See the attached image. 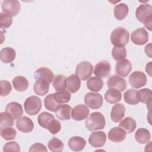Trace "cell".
Segmentation results:
<instances>
[{
	"mask_svg": "<svg viewBox=\"0 0 152 152\" xmlns=\"http://www.w3.org/2000/svg\"><path fill=\"white\" fill-rule=\"evenodd\" d=\"M151 62H150L149 63H148L146 65V67H145V71L148 74V75L151 77Z\"/></svg>",
	"mask_w": 152,
	"mask_h": 152,
	"instance_id": "7dc6e473",
	"label": "cell"
},
{
	"mask_svg": "<svg viewBox=\"0 0 152 152\" xmlns=\"http://www.w3.org/2000/svg\"><path fill=\"white\" fill-rule=\"evenodd\" d=\"M122 94L121 91L115 88H109L104 94V99L107 102L114 104L121 100Z\"/></svg>",
	"mask_w": 152,
	"mask_h": 152,
	"instance_id": "44dd1931",
	"label": "cell"
},
{
	"mask_svg": "<svg viewBox=\"0 0 152 152\" xmlns=\"http://www.w3.org/2000/svg\"><path fill=\"white\" fill-rule=\"evenodd\" d=\"M130 85L135 88H140L146 84L147 77L141 71H134L129 77Z\"/></svg>",
	"mask_w": 152,
	"mask_h": 152,
	"instance_id": "ba28073f",
	"label": "cell"
},
{
	"mask_svg": "<svg viewBox=\"0 0 152 152\" xmlns=\"http://www.w3.org/2000/svg\"><path fill=\"white\" fill-rule=\"evenodd\" d=\"M15 50L10 47L3 48L0 52V58L2 62L5 64L12 62L15 58Z\"/></svg>",
	"mask_w": 152,
	"mask_h": 152,
	"instance_id": "603a6c76",
	"label": "cell"
},
{
	"mask_svg": "<svg viewBox=\"0 0 152 152\" xmlns=\"http://www.w3.org/2000/svg\"><path fill=\"white\" fill-rule=\"evenodd\" d=\"M86 145V140L80 137L74 136L69 138L68 146L69 148L74 151H80L84 149Z\"/></svg>",
	"mask_w": 152,
	"mask_h": 152,
	"instance_id": "ffe728a7",
	"label": "cell"
},
{
	"mask_svg": "<svg viewBox=\"0 0 152 152\" xmlns=\"http://www.w3.org/2000/svg\"><path fill=\"white\" fill-rule=\"evenodd\" d=\"M26 112L30 115L37 114L42 108V101L39 97L32 96L26 99L24 103Z\"/></svg>",
	"mask_w": 152,
	"mask_h": 152,
	"instance_id": "277c9868",
	"label": "cell"
},
{
	"mask_svg": "<svg viewBox=\"0 0 152 152\" xmlns=\"http://www.w3.org/2000/svg\"><path fill=\"white\" fill-rule=\"evenodd\" d=\"M52 84L55 90L57 91L65 90L66 88V78L65 76L62 74L56 75Z\"/></svg>",
	"mask_w": 152,
	"mask_h": 152,
	"instance_id": "1f68e13d",
	"label": "cell"
},
{
	"mask_svg": "<svg viewBox=\"0 0 152 152\" xmlns=\"http://www.w3.org/2000/svg\"><path fill=\"white\" fill-rule=\"evenodd\" d=\"M1 96H6L10 94L12 90L10 83L7 80H1Z\"/></svg>",
	"mask_w": 152,
	"mask_h": 152,
	"instance_id": "7bdbcfd3",
	"label": "cell"
},
{
	"mask_svg": "<svg viewBox=\"0 0 152 152\" xmlns=\"http://www.w3.org/2000/svg\"><path fill=\"white\" fill-rule=\"evenodd\" d=\"M137 91L134 89H129L126 90L124 94V98L125 102L132 105L138 104L139 102L137 99Z\"/></svg>",
	"mask_w": 152,
	"mask_h": 152,
	"instance_id": "e575fe53",
	"label": "cell"
},
{
	"mask_svg": "<svg viewBox=\"0 0 152 152\" xmlns=\"http://www.w3.org/2000/svg\"><path fill=\"white\" fill-rule=\"evenodd\" d=\"M2 10L11 16L17 15L21 8L19 1L17 0H5L2 3Z\"/></svg>",
	"mask_w": 152,
	"mask_h": 152,
	"instance_id": "52a82bcc",
	"label": "cell"
},
{
	"mask_svg": "<svg viewBox=\"0 0 152 152\" xmlns=\"http://www.w3.org/2000/svg\"><path fill=\"white\" fill-rule=\"evenodd\" d=\"M7 112L9 113L14 119L20 118L23 113L22 106L15 102H12L7 104L5 107Z\"/></svg>",
	"mask_w": 152,
	"mask_h": 152,
	"instance_id": "ac0fdd59",
	"label": "cell"
},
{
	"mask_svg": "<svg viewBox=\"0 0 152 152\" xmlns=\"http://www.w3.org/2000/svg\"><path fill=\"white\" fill-rule=\"evenodd\" d=\"M113 58L118 61L125 59L126 57V50L124 47H114L112 50Z\"/></svg>",
	"mask_w": 152,
	"mask_h": 152,
	"instance_id": "74e56055",
	"label": "cell"
},
{
	"mask_svg": "<svg viewBox=\"0 0 152 152\" xmlns=\"http://www.w3.org/2000/svg\"><path fill=\"white\" fill-rule=\"evenodd\" d=\"M84 103L91 109H98L102 106L103 97L99 93L90 92L85 95Z\"/></svg>",
	"mask_w": 152,
	"mask_h": 152,
	"instance_id": "8992f818",
	"label": "cell"
},
{
	"mask_svg": "<svg viewBox=\"0 0 152 152\" xmlns=\"http://www.w3.org/2000/svg\"><path fill=\"white\" fill-rule=\"evenodd\" d=\"M89 115V109L85 104H78L72 109L71 116L75 121H82L87 118Z\"/></svg>",
	"mask_w": 152,
	"mask_h": 152,
	"instance_id": "7c38bea8",
	"label": "cell"
},
{
	"mask_svg": "<svg viewBox=\"0 0 152 152\" xmlns=\"http://www.w3.org/2000/svg\"><path fill=\"white\" fill-rule=\"evenodd\" d=\"M132 65L128 59H122L118 61L116 64V72L118 75L126 77L131 71Z\"/></svg>",
	"mask_w": 152,
	"mask_h": 152,
	"instance_id": "9a60e30c",
	"label": "cell"
},
{
	"mask_svg": "<svg viewBox=\"0 0 152 152\" xmlns=\"http://www.w3.org/2000/svg\"><path fill=\"white\" fill-rule=\"evenodd\" d=\"M151 43H149L148 45H147L145 48V52L147 55H148L150 58L151 57Z\"/></svg>",
	"mask_w": 152,
	"mask_h": 152,
	"instance_id": "bcb514c9",
	"label": "cell"
},
{
	"mask_svg": "<svg viewBox=\"0 0 152 152\" xmlns=\"http://www.w3.org/2000/svg\"><path fill=\"white\" fill-rule=\"evenodd\" d=\"M125 107L122 103H117L115 104L110 112V118L112 121L115 122H119L125 116Z\"/></svg>",
	"mask_w": 152,
	"mask_h": 152,
	"instance_id": "d6986e66",
	"label": "cell"
},
{
	"mask_svg": "<svg viewBox=\"0 0 152 152\" xmlns=\"http://www.w3.org/2000/svg\"><path fill=\"white\" fill-rule=\"evenodd\" d=\"M3 151H20V147L18 144L15 141H11L7 142L3 148Z\"/></svg>",
	"mask_w": 152,
	"mask_h": 152,
	"instance_id": "ee69618b",
	"label": "cell"
},
{
	"mask_svg": "<svg viewBox=\"0 0 152 152\" xmlns=\"http://www.w3.org/2000/svg\"><path fill=\"white\" fill-rule=\"evenodd\" d=\"M53 119H55V118L52 114L47 112H43L38 116L37 121L40 126L46 129L49 123Z\"/></svg>",
	"mask_w": 152,
	"mask_h": 152,
	"instance_id": "d590c367",
	"label": "cell"
},
{
	"mask_svg": "<svg viewBox=\"0 0 152 152\" xmlns=\"http://www.w3.org/2000/svg\"><path fill=\"white\" fill-rule=\"evenodd\" d=\"M138 102L151 105V91L149 88H142L137 93Z\"/></svg>",
	"mask_w": 152,
	"mask_h": 152,
	"instance_id": "4dcf8cb0",
	"label": "cell"
},
{
	"mask_svg": "<svg viewBox=\"0 0 152 152\" xmlns=\"http://www.w3.org/2000/svg\"><path fill=\"white\" fill-rule=\"evenodd\" d=\"M106 141V135L103 131L94 132L88 138L89 144L94 147H101L104 145Z\"/></svg>",
	"mask_w": 152,
	"mask_h": 152,
	"instance_id": "8fae6325",
	"label": "cell"
},
{
	"mask_svg": "<svg viewBox=\"0 0 152 152\" xmlns=\"http://www.w3.org/2000/svg\"><path fill=\"white\" fill-rule=\"evenodd\" d=\"M119 126L126 133L131 134L135 131L137 124L134 119L131 117H126L120 122Z\"/></svg>",
	"mask_w": 152,
	"mask_h": 152,
	"instance_id": "83f0119b",
	"label": "cell"
},
{
	"mask_svg": "<svg viewBox=\"0 0 152 152\" xmlns=\"http://www.w3.org/2000/svg\"><path fill=\"white\" fill-rule=\"evenodd\" d=\"M110 42L115 47H124L129 41V32L124 28H115L110 34Z\"/></svg>",
	"mask_w": 152,
	"mask_h": 152,
	"instance_id": "7a4b0ae2",
	"label": "cell"
},
{
	"mask_svg": "<svg viewBox=\"0 0 152 152\" xmlns=\"http://www.w3.org/2000/svg\"><path fill=\"white\" fill-rule=\"evenodd\" d=\"M135 138L136 141L140 144L147 143L151 139L150 132L145 128H139L135 134Z\"/></svg>",
	"mask_w": 152,
	"mask_h": 152,
	"instance_id": "4316f807",
	"label": "cell"
},
{
	"mask_svg": "<svg viewBox=\"0 0 152 152\" xmlns=\"http://www.w3.org/2000/svg\"><path fill=\"white\" fill-rule=\"evenodd\" d=\"M12 23L11 15L5 13L1 12L0 14V27L2 28H9Z\"/></svg>",
	"mask_w": 152,
	"mask_h": 152,
	"instance_id": "60d3db41",
	"label": "cell"
},
{
	"mask_svg": "<svg viewBox=\"0 0 152 152\" xmlns=\"http://www.w3.org/2000/svg\"><path fill=\"white\" fill-rule=\"evenodd\" d=\"M14 118L8 112H3L0 113V129L11 127L14 125Z\"/></svg>",
	"mask_w": 152,
	"mask_h": 152,
	"instance_id": "d6a6232c",
	"label": "cell"
},
{
	"mask_svg": "<svg viewBox=\"0 0 152 152\" xmlns=\"http://www.w3.org/2000/svg\"><path fill=\"white\" fill-rule=\"evenodd\" d=\"M93 66L87 61H83L79 63L75 69V74L81 80L88 79L92 74Z\"/></svg>",
	"mask_w": 152,
	"mask_h": 152,
	"instance_id": "5b68a950",
	"label": "cell"
},
{
	"mask_svg": "<svg viewBox=\"0 0 152 152\" xmlns=\"http://www.w3.org/2000/svg\"><path fill=\"white\" fill-rule=\"evenodd\" d=\"M135 15L137 20L144 23V26L151 31L152 23V7L150 4L140 5L136 10Z\"/></svg>",
	"mask_w": 152,
	"mask_h": 152,
	"instance_id": "6da1fadb",
	"label": "cell"
},
{
	"mask_svg": "<svg viewBox=\"0 0 152 152\" xmlns=\"http://www.w3.org/2000/svg\"><path fill=\"white\" fill-rule=\"evenodd\" d=\"M126 132L119 127L112 128L108 133V138L110 141L114 142H120L124 141L126 137Z\"/></svg>",
	"mask_w": 152,
	"mask_h": 152,
	"instance_id": "e0dca14e",
	"label": "cell"
},
{
	"mask_svg": "<svg viewBox=\"0 0 152 152\" xmlns=\"http://www.w3.org/2000/svg\"><path fill=\"white\" fill-rule=\"evenodd\" d=\"M46 129H48L49 131L52 134L55 135L61 131V123L58 120L53 119L49 123Z\"/></svg>",
	"mask_w": 152,
	"mask_h": 152,
	"instance_id": "b9f144b4",
	"label": "cell"
},
{
	"mask_svg": "<svg viewBox=\"0 0 152 152\" xmlns=\"http://www.w3.org/2000/svg\"><path fill=\"white\" fill-rule=\"evenodd\" d=\"M109 88H115L123 91L126 87V82L125 79L117 75H111L107 81Z\"/></svg>",
	"mask_w": 152,
	"mask_h": 152,
	"instance_id": "4fadbf2b",
	"label": "cell"
},
{
	"mask_svg": "<svg viewBox=\"0 0 152 152\" xmlns=\"http://www.w3.org/2000/svg\"><path fill=\"white\" fill-rule=\"evenodd\" d=\"M80 79L76 74H72L66 78L67 88L72 93H76L80 89Z\"/></svg>",
	"mask_w": 152,
	"mask_h": 152,
	"instance_id": "cb8c5ba5",
	"label": "cell"
},
{
	"mask_svg": "<svg viewBox=\"0 0 152 152\" xmlns=\"http://www.w3.org/2000/svg\"><path fill=\"white\" fill-rule=\"evenodd\" d=\"M129 11L128 7L124 3H121L116 5L113 10L114 15L118 20H124L127 15Z\"/></svg>",
	"mask_w": 152,
	"mask_h": 152,
	"instance_id": "f1b7e54d",
	"label": "cell"
},
{
	"mask_svg": "<svg viewBox=\"0 0 152 152\" xmlns=\"http://www.w3.org/2000/svg\"><path fill=\"white\" fill-rule=\"evenodd\" d=\"M16 127L18 131L23 132H30L34 128V124L31 119L24 116L16 121Z\"/></svg>",
	"mask_w": 152,
	"mask_h": 152,
	"instance_id": "5bb4252c",
	"label": "cell"
},
{
	"mask_svg": "<svg viewBox=\"0 0 152 152\" xmlns=\"http://www.w3.org/2000/svg\"><path fill=\"white\" fill-rule=\"evenodd\" d=\"M111 66L110 63L106 60L102 61L97 63L94 69V74L99 78H106L110 74Z\"/></svg>",
	"mask_w": 152,
	"mask_h": 152,
	"instance_id": "30bf717a",
	"label": "cell"
},
{
	"mask_svg": "<svg viewBox=\"0 0 152 152\" xmlns=\"http://www.w3.org/2000/svg\"><path fill=\"white\" fill-rule=\"evenodd\" d=\"M16 134V130L11 127H7L1 129V136L5 140L8 141L14 139Z\"/></svg>",
	"mask_w": 152,
	"mask_h": 152,
	"instance_id": "ab89813d",
	"label": "cell"
},
{
	"mask_svg": "<svg viewBox=\"0 0 152 152\" xmlns=\"http://www.w3.org/2000/svg\"><path fill=\"white\" fill-rule=\"evenodd\" d=\"M33 90L36 94L43 96L49 91V83L44 80H36L33 86Z\"/></svg>",
	"mask_w": 152,
	"mask_h": 152,
	"instance_id": "d4e9b609",
	"label": "cell"
},
{
	"mask_svg": "<svg viewBox=\"0 0 152 152\" xmlns=\"http://www.w3.org/2000/svg\"><path fill=\"white\" fill-rule=\"evenodd\" d=\"M131 41L135 45H142L148 41V34L144 28H138L131 33Z\"/></svg>",
	"mask_w": 152,
	"mask_h": 152,
	"instance_id": "9c48e42d",
	"label": "cell"
},
{
	"mask_svg": "<svg viewBox=\"0 0 152 152\" xmlns=\"http://www.w3.org/2000/svg\"><path fill=\"white\" fill-rule=\"evenodd\" d=\"M48 151L46 146L40 143L33 144L30 148L29 151Z\"/></svg>",
	"mask_w": 152,
	"mask_h": 152,
	"instance_id": "f6af8a7d",
	"label": "cell"
},
{
	"mask_svg": "<svg viewBox=\"0 0 152 152\" xmlns=\"http://www.w3.org/2000/svg\"><path fill=\"white\" fill-rule=\"evenodd\" d=\"M44 104L45 107L51 112H55L56 108L59 105L55 101L53 94H49L46 96L44 99Z\"/></svg>",
	"mask_w": 152,
	"mask_h": 152,
	"instance_id": "f35d334b",
	"label": "cell"
},
{
	"mask_svg": "<svg viewBox=\"0 0 152 152\" xmlns=\"http://www.w3.org/2000/svg\"><path fill=\"white\" fill-rule=\"evenodd\" d=\"M71 107L68 104H59L55 110L56 117L62 121L69 120L71 118Z\"/></svg>",
	"mask_w": 152,
	"mask_h": 152,
	"instance_id": "7402d4cb",
	"label": "cell"
},
{
	"mask_svg": "<svg viewBox=\"0 0 152 152\" xmlns=\"http://www.w3.org/2000/svg\"><path fill=\"white\" fill-rule=\"evenodd\" d=\"M53 97L55 100V101L58 104H62L69 102V101L71 99V94L66 91H57L53 94Z\"/></svg>",
	"mask_w": 152,
	"mask_h": 152,
	"instance_id": "836d02e7",
	"label": "cell"
},
{
	"mask_svg": "<svg viewBox=\"0 0 152 152\" xmlns=\"http://www.w3.org/2000/svg\"><path fill=\"white\" fill-rule=\"evenodd\" d=\"M87 86L90 90L97 92L102 88L103 86V81L99 77H92L87 80Z\"/></svg>",
	"mask_w": 152,
	"mask_h": 152,
	"instance_id": "f546056e",
	"label": "cell"
},
{
	"mask_svg": "<svg viewBox=\"0 0 152 152\" xmlns=\"http://www.w3.org/2000/svg\"><path fill=\"white\" fill-rule=\"evenodd\" d=\"M105 118L103 114L99 112H93L86 121V126L88 130L94 131L102 129L105 126Z\"/></svg>",
	"mask_w": 152,
	"mask_h": 152,
	"instance_id": "3957f363",
	"label": "cell"
},
{
	"mask_svg": "<svg viewBox=\"0 0 152 152\" xmlns=\"http://www.w3.org/2000/svg\"><path fill=\"white\" fill-rule=\"evenodd\" d=\"M14 88L18 91H24L28 87V81L23 76L18 75L14 77L12 80Z\"/></svg>",
	"mask_w": 152,
	"mask_h": 152,
	"instance_id": "484cf974",
	"label": "cell"
},
{
	"mask_svg": "<svg viewBox=\"0 0 152 152\" xmlns=\"http://www.w3.org/2000/svg\"><path fill=\"white\" fill-rule=\"evenodd\" d=\"M34 77L36 80H44L50 84L53 79L54 75L50 69L45 67H42L36 70L34 74Z\"/></svg>",
	"mask_w": 152,
	"mask_h": 152,
	"instance_id": "2e32d148",
	"label": "cell"
},
{
	"mask_svg": "<svg viewBox=\"0 0 152 152\" xmlns=\"http://www.w3.org/2000/svg\"><path fill=\"white\" fill-rule=\"evenodd\" d=\"M48 147L51 151L60 152L63 150L64 143L56 137L50 139L48 142Z\"/></svg>",
	"mask_w": 152,
	"mask_h": 152,
	"instance_id": "8d00e7d4",
	"label": "cell"
}]
</instances>
